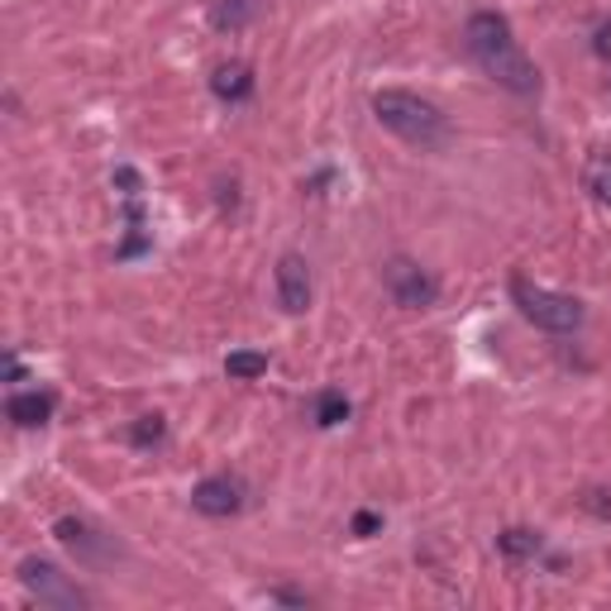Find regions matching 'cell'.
Returning a JSON list of instances; mask_svg holds the SVG:
<instances>
[{"mask_svg": "<svg viewBox=\"0 0 611 611\" xmlns=\"http://www.w3.org/2000/svg\"><path fill=\"white\" fill-rule=\"evenodd\" d=\"M463 48H469V58L492 77L497 87H507V91H517V96L540 91L535 62L521 53V43L511 39V24L497 10H478L473 20L463 24Z\"/></svg>", "mask_w": 611, "mask_h": 611, "instance_id": "1", "label": "cell"}, {"mask_svg": "<svg viewBox=\"0 0 611 611\" xmlns=\"http://www.w3.org/2000/svg\"><path fill=\"white\" fill-rule=\"evenodd\" d=\"M373 116L382 130H392L397 139L415 143V149H440L449 139V120L435 101H421L415 91H378L373 96Z\"/></svg>", "mask_w": 611, "mask_h": 611, "instance_id": "2", "label": "cell"}, {"mask_svg": "<svg viewBox=\"0 0 611 611\" xmlns=\"http://www.w3.org/2000/svg\"><path fill=\"white\" fill-rule=\"evenodd\" d=\"M511 297H517L521 315L535 320L540 330H554V334H569L583 325V301L578 297H564V292H544V287H530L525 278L511 282Z\"/></svg>", "mask_w": 611, "mask_h": 611, "instance_id": "3", "label": "cell"}, {"mask_svg": "<svg viewBox=\"0 0 611 611\" xmlns=\"http://www.w3.org/2000/svg\"><path fill=\"white\" fill-rule=\"evenodd\" d=\"M20 583L34 592L39 602H48V607H62V611L87 607V592L77 588L58 564H48V559H24V564H20Z\"/></svg>", "mask_w": 611, "mask_h": 611, "instance_id": "4", "label": "cell"}, {"mask_svg": "<svg viewBox=\"0 0 611 611\" xmlns=\"http://www.w3.org/2000/svg\"><path fill=\"white\" fill-rule=\"evenodd\" d=\"M382 282H388L392 301L407 306V311H425V306H435V297H440L435 278H430L421 263H411V259H388V263H382Z\"/></svg>", "mask_w": 611, "mask_h": 611, "instance_id": "5", "label": "cell"}, {"mask_svg": "<svg viewBox=\"0 0 611 611\" xmlns=\"http://www.w3.org/2000/svg\"><path fill=\"white\" fill-rule=\"evenodd\" d=\"M191 507H197L201 517H234V511L244 507V482L239 478H206L191 488Z\"/></svg>", "mask_w": 611, "mask_h": 611, "instance_id": "6", "label": "cell"}, {"mask_svg": "<svg viewBox=\"0 0 611 611\" xmlns=\"http://www.w3.org/2000/svg\"><path fill=\"white\" fill-rule=\"evenodd\" d=\"M278 301L287 315H301L311 306V268L301 253H282L278 259Z\"/></svg>", "mask_w": 611, "mask_h": 611, "instance_id": "7", "label": "cell"}, {"mask_svg": "<svg viewBox=\"0 0 611 611\" xmlns=\"http://www.w3.org/2000/svg\"><path fill=\"white\" fill-rule=\"evenodd\" d=\"M211 91L220 101H249L253 96V68L249 62H220L211 72Z\"/></svg>", "mask_w": 611, "mask_h": 611, "instance_id": "8", "label": "cell"}, {"mask_svg": "<svg viewBox=\"0 0 611 611\" xmlns=\"http://www.w3.org/2000/svg\"><path fill=\"white\" fill-rule=\"evenodd\" d=\"M6 415L20 430H34V425H43L48 415H53V397L48 392H14L10 397V407H6Z\"/></svg>", "mask_w": 611, "mask_h": 611, "instance_id": "9", "label": "cell"}, {"mask_svg": "<svg viewBox=\"0 0 611 611\" xmlns=\"http://www.w3.org/2000/svg\"><path fill=\"white\" fill-rule=\"evenodd\" d=\"M224 373L239 378V382L263 378V373H268V353H259V349H239V353H230V359H224Z\"/></svg>", "mask_w": 611, "mask_h": 611, "instance_id": "10", "label": "cell"}, {"mask_svg": "<svg viewBox=\"0 0 611 611\" xmlns=\"http://www.w3.org/2000/svg\"><path fill=\"white\" fill-rule=\"evenodd\" d=\"M344 415H349V397H344V392H334V388L320 392V401H315V425L330 430V425H340Z\"/></svg>", "mask_w": 611, "mask_h": 611, "instance_id": "11", "label": "cell"}, {"mask_svg": "<svg viewBox=\"0 0 611 611\" xmlns=\"http://www.w3.org/2000/svg\"><path fill=\"white\" fill-rule=\"evenodd\" d=\"M211 24H216V29L249 24V0H216V6H211Z\"/></svg>", "mask_w": 611, "mask_h": 611, "instance_id": "12", "label": "cell"}, {"mask_svg": "<svg viewBox=\"0 0 611 611\" xmlns=\"http://www.w3.org/2000/svg\"><path fill=\"white\" fill-rule=\"evenodd\" d=\"M502 554H511V559L540 554V535H535V530H507V535H502Z\"/></svg>", "mask_w": 611, "mask_h": 611, "instance_id": "13", "label": "cell"}, {"mask_svg": "<svg viewBox=\"0 0 611 611\" xmlns=\"http://www.w3.org/2000/svg\"><path fill=\"white\" fill-rule=\"evenodd\" d=\"M168 435V421H163V415H139V425L130 430V440L139 444V449H149V444H158V440H163Z\"/></svg>", "mask_w": 611, "mask_h": 611, "instance_id": "14", "label": "cell"}, {"mask_svg": "<svg viewBox=\"0 0 611 611\" xmlns=\"http://www.w3.org/2000/svg\"><path fill=\"white\" fill-rule=\"evenodd\" d=\"M588 191H592V197H598L602 206H611V158L592 163V172H588Z\"/></svg>", "mask_w": 611, "mask_h": 611, "instance_id": "15", "label": "cell"}, {"mask_svg": "<svg viewBox=\"0 0 611 611\" xmlns=\"http://www.w3.org/2000/svg\"><path fill=\"white\" fill-rule=\"evenodd\" d=\"M592 53H598V58H611V20H607V24H598V39H592Z\"/></svg>", "mask_w": 611, "mask_h": 611, "instance_id": "16", "label": "cell"}, {"mask_svg": "<svg viewBox=\"0 0 611 611\" xmlns=\"http://www.w3.org/2000/svg\"><path fill=\"white\" fill-rule=\"evenodd\" d=\"M378 525H382V521L373 517V511H359V517H353V535H373Z\"/></svg>", "mask_w": 611, "mask_h": 611, "instance_id": "17", "label": "cell"}]
</instances>
